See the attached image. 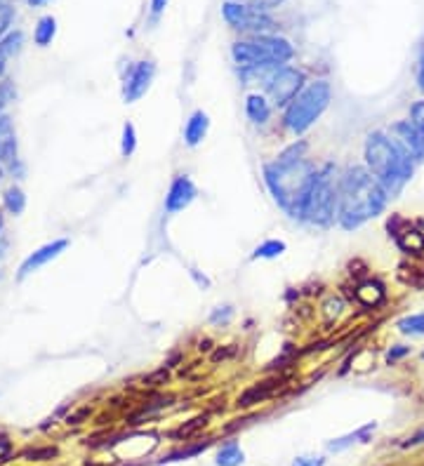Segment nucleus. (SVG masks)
<instances>
[{
  "mask_svg": "<svg viewBox=\"0 0 424 466\" xmlns=\"http://www.w3.org/2000/svg\"><path fill=\"white\" fill-rule=\"evenodd\" d=\"M293 466H326V457L304 455V457H297V459H295Z\"/></svg>",
  "mask_w": 424,
  "mask_h": 466,
  "instance_id": "31",
  "label": "nucleus"
},
{
  "mask_svg": "<svg viewBox=\"0 0 424 466\" xmlns=\"http://www.w3.org/2000/svg\"><path fill=\"white\" fill-rule=\"evenodd\" d=\"M417 85H420V90H424V55L420 57V66H417Z\"/></svg>",
  "mask_w": 424,
  "mask_h": 466,
  "instance_id": "37",
  "label": "nucleus"
},
{
  "mask_svg": "<svg viewBox=\"0 0 424 466\" xmlns=\"http://www.w3.org/2000/svg\"><path fill=\"white\" fill-rule=\"evenodd\" d=\"M316 174H319V167L307 158L295 160V163L274 160V163L264 165V181L269 191L283 210L297 219L302 205H304L307 195L316 181Z\"/></svg>",
  "mask_w": 424,
  "mask_h": 466,
  "instance_id": "3",
  "label": "nucleus"
},
{
  "mask_svg": "<svg viewBox=\"0 0 424 466\" xmlns=\"http://www.w3.org/2000/svg\"><path fill=\"white\" fill-rule=\"evenodd\" d=\"M335 174H338V170H335L333 163H326L319 170V174H316V181L300 212V219L304 224L326 228L338 217L340 179H335Z\"/></svg>",
  "mask_w": 424,
  "mask_h": 466,
  "instance_id": "4",
  "label": "nucleus"
},
{
  "mask_svg": "<svg viewBox=\"0 0 424 466\" xmlns=\"http://www.w3.org/2000/svg\"><path fill=\"white\" fill-rule=\"evenodd\" d=\"M410 116H413V123L420 127V132L424 134V101H417L413 109H410Z\"/></svg>",
  "mask_w": 424,
  "mask_h": 466,
  "instance_id": "32",
  "label": "nucleus"
},
{
  "mask_svg": "<svg viewBox=\"0 0 424 466\" xmlns=\"http://www.w3.org/2000/svg\"><path fill=\"white\" fill-rule=\"evenodd\" d=\"M207 127H210V118H207L205 111H196L191 118L186 120L184 125V141L186 146H198L200 141L205 139Z\"/></svg>",
  "mask_w": 424,
  "mask_h": 466,
  "instance_id": "14",
  "label": "nucleus"
},
{
  "mask_svg": "<svg viewBox=\"0 0 424 466\" xmlns=\"http://www.w3.org/2000/svg\"><path fill=\"white\" fill-rule=\"evenodd\" d=\"M422 358H424V351H422Z\"/></svg>",
  "mask_w": 424,
  "mask_h": 466,
  "instance_id": "42",
  "label": "nucleus"
},
{
  "mask_svg": "<svg viewBox=\"0 0 424 466\" xmlns=\"http://www.w3.org/2000/svg\"><path fill=\"white\" fill-rule=\"evenodd\" d=\"M43 3H47V0H29V5H33V8H38V5H43Z\"/></svg>",
  "mask_w": 424,
  "mask_h": 466,
  "instance_id": "38",
  "label": "nucleus"
},
{
  "mask_svg": "<svg viewBox=\"0 0 424 466\" xmlns=\"http://www.w3.org/2000/svg\"><path fill=\"white\" fill-rule=\"evenodd\" d=\"M408 354H410V347H401V344L399 347H392V351L387 354V363L389 365H394V363H399L401 358H406Z\"/></svg>",
  "mask_w": 424,
  "mask_h": 466,
  "instance_id": "33",
  "label": "nucleus"
},
{
  "mask_svg": "<svg viewBox=\"0 0 424 466\" xmlns=\"http://www.w3.org/2000/svg\"><path fill=\"white\" fill-rule=\"evenodd\" d=\"M165 5H167V0H151V12H153V17H158L160 12L165 10Z\"/></svg>",
  "mask_w": 424,
  "mask_h": 466,
  "instance_id": "36",
  "label": "nucleus"
},
{
  "mask_svg": "<svg viewBox=\"0 0 424 466\" xmlns=\"http://www.w3.org/2000/svg\"><path fill=\"white\" fill-rule=\"evenodd\" d=\"M153 76H156V64L153 62H137L132 66L123 85V99L127 104L144 97L146 90H149L153 83Z\"/></svg>",
  "mask_w": 424,
  "mask_h": 466,
  "instance_id": "9",
  "label": "nucleus"
},
{
  "mask_svg": "<svg viewBox=\"0 0 424 466\" xmlns=\"http://www.w3.org/2000/svg\"><path fill=\"white\" fill-rule=\"evenodd\" d=\"M356 299H359L363 306H377L380 302H385V287L380 283H363V285L356 290Z\"/></svg>",
  "mask_w": 424,
  "mask_h": 466,
  "instance_id": "17",
  "label": "nucleus"
},
{
  "mask_svg": "<svg viewBox=\"0 0 424 466\" xmlns=\"http://www.w3.org/2000/svg\"><path fill=\"white\" fill-rule=\"evenodd\" d=\"M24 457H31V459H52V457H57V450L55 448H47V450H31V452H26Z\"/></svg>",
  "mask_w": 424,
  "mask_h": 466,
  "instance_id": "34",
  "label": "nucleus"
},
{
  "mask_svg": "<svg viewBox=\"0 0 424 466\" xmlns=\"http://www.w3.org/2000/svg\"><path fill=\"white\" fill-rule=\"evenodd\" d=\"M221 15H224L226 24L231 26V29H238V31L259 33V31H271L274 26H276V22L266 15V12L255 10L252 5L233 3V0L224 3V8H221Z\"/></svg>",
  "mask_w": 424,
  "mask_h": 466,
  "instance_id": "8",
  "label": "nucleus"
},
{
  "mask_svg": "<svg viewBox=\"0 0 424 466\" xmlns=\"http://www.w3.org/2000/svg\"><path fill=\"white\" fill-rule=\"evenodd\" d=\"M396 242H399V247L403 252L408 254H422L424 252V233L420 228H413V226H406L403 231H396Z\"/></svg>",
  "mask_w": 424,
  "mask_h": 466,
  "instance_id": "15",
  "label": "nucleus"
},
{
  "mask_svg": "<svg viewBox=\"0 0 424 466\" xmlns=\"http://www.w3.org/2000/svg\"><path fill=\"white\" fill-rule=\"evenodd\" d=\"M8 3H10V0H0V10H5V8H8Z\"/></svg>",
  "mask_w": 424,
  "mask_h": 466,
  "instance_id": "40",
  "label": "nucleus"
},
{
  "mask_svg": "<svg viewBox=\"0 0 424 466\" xmlns=\"http://www.w3.org/2000/svg\"><path fill=\"white\" fill-rule=\"evenodd\" d=\"M304 153H307V141H295V144L288 146L285 151H283L276 160H281V163H295V160L307 158Z\"/></svg>",
  "mask_w": 424,
  "mask_h": 466,
  "instance_id": "25",
  "label": "nucleus"
},
{
  "mask_svg": "<svg viewBox=\"0 0 424 466\" xmlns=\"http://www.w3.org/2000/svg\"><path fill=\"white\" fill-rule=\"evenodd\" d=\"M281 0H250V5L255 10L264 12V10H271V8H278Z\"/></svg>",
  "mask_w": 424,
  "mask_h": 466,
  "instance_id": "35",
  "label": "nucleus"
},
{
  "mask_svg": "<svg viewBox=\"0 0 424 466\" xmlns=\"http://www.w3.org/2000/svg\"><path fill=\"white\" fill-rule=\"evenodd\" d=\"M278 387H281V382H278V380L252 384L250 389H245L243 394L238 396V408H252V405L269 401V398H271V396L276 394V389H278Z\"/></svg>",
  "mask_w": 424,
  "mask_h": 466,
  "instance_id": "13",
  "label": "nucleus"
},
{
  "mask_svg": "<svg viewBox=\"0 0 424 466\" xmlns=\"http://www.w3.org/2000/svg\"><path fill=\"white\" fill-rule=\"evenodd\" d=\"M283 252H285V242L283 240H266L255 250L252 257L255 259H274V257H281Z\"/></svg>",
  "mask_w": 424,
  "mask_h": 466,
  "instance_id": "21",
  "label": "nucleus"
},
{
  "mask_svg": "<svg viewBox=\"0 0 424 466\" xmlns=\"http://www.w3.org/2000/svg\"><path fill=\"white\" fill-rule=\"evenodd\" d=\"M205 424H207V417L200 415V417H196V420H191L188 424H184V427H179L177 431H174V436H177V438H191L200 427H205Z\"/></svg>",
  "mask_w": 424,
  "mask_h": 466,
  "instance_id": "27",
  "label": "nucleus"
},
{
  "mask_svg": "<svg viewBox=\"0 0 424 466\" xmlns=\"http://www.w3.org/2000/svg\"><path fill=\"white\" fill-rule=\"evenodd\" d=\"M0 228H3V219H0Z\"/></svg>",
  "mask_w": 424,
  "mask_h": 466,
  "instance_id": "41",
  "label": "nucleus"
},
{
  "mask_svg": "<svg viewBox=\"0 0 424 466\" xmlns=\"http://www.w3.org/2000/svg\"><path fill=\"white\" fill-rule=\"evenodd\" d=\"M3 69H5V57L0 55V76H3Z\"/></svg>",
  "mask_w": 424,
  "mask_h": 466,
  "instance_id": "39",
  "label": "nucleus"
},
{
  "mask_svg": "<svg viewBox=\"0 0 424 466\" xmlns=\"http://www.w3.org/2000/svg\"><path fill=\"white\" fill-rule=\"evenodd\" d=\"M392 137L413 155L415 163L424 160V134L420 132V127H417L413 120H399V123L392 127Z\"/></svg>",
  "mask_w": 424,
  "mask_h": 466,
  "instance_id": "11",
  "label": "nucleus"
},
{
  "mask_svg": "<svg viewBox=\"0 0 424 466\" xmlns=\"http://www.w3.org/2000/svg\"><path fill=\"white\" fill-rule=\"evenodd\" d=\"M207 445L210 443H198V445H193V448H188V450H179V452H172V455H167L163 462H174V459H184V457H193V455H198V452H203Z\"/></svg>",
  "mask_w": 424,
  "mask_h": 466,
  "instance_id": "28",
  "label": "nucleus"
},
{
  "mask_svg": "<svg viewBox=\"0 0 424 466\" xmlns=\"http://www.w3.org/2000/svg\"><path fill=\"white\" fill-rule=\"evenodd\" d=\"M55 33H57V22H55V17H43V19H40V22H38V26H36V43L45 47L47 43H52Z\"/></svg>",
  "mask_w": 424,
  "mask_h": 466,
  "instance_id": "20",
  "label": "nucleus"
},
{
  "mask_svg": "<svg viewBox=\"0 0 424 466\" xmlns=\"http://www.w3.org/2000/svg\"><path fill=\"white\" fill-rule=\"evenodd\" d=\"M366 165L368 172L385 186L392 195L408 184L415 170V160L394 137L385 132H370L366 139Z\"/></svg>",
  "mask_w": 424,
  "mask_h": 466,
  "instance_id": "2",
  "label": "nucleus"
},
{
  "mask_svg": "<svg viewBox=\"0 0 424 466\" xmlns=\"http://www.w3.org/2000/svg\"><path fill=\"white\" fill-rule=\"evenodd\" d=\"M10 139H15L12 137V123L8 116H0V146L8 144Z\"/></svg>",
  "mask_w": 424,
  "mask_h": 466,
  "instance_id": "30",
  "label": "nucleus"
},
{
  "mask_svg": "<svg viewBox=\"0 0 424 466\" xmlns=\"http://www.w3.org/2000/svg\"><path fill=\"white\" fill-rule=\"evenodd\" d=\"M22 40H24V36L19 31L17 33H8V38L0 40V55H3L5 59L12 57L15 52H19V47H22Z\"/></svg>",
  "mask_w": 424,
  "mask_h": 466,
  "instance_id": "26",
  "label": "nucleus"
},
{
  "mask_svg": "<svg viewBox=\"0 0 424 466\" xmlns=\"http://www.w3.org/2000/svg\"><path fill=\"white\" fill-rule=\"evenodd\" d=\"M243 450H240V445L236 441H229L221 445V450L217 452V466H240L243 464Z\"/></svg>",
  "mask_w": 424,
  "mask_h": 466,
  "instance_id": "18",
  "label": "nucleus"
},
{
  "mask_svg": "<svg viewBox=\"0 0 424 466\" xmlns=\"http://www.w3.org/2000/svg\"><path fill=\"white\" fill-rule=\"evenodd\" d=\"M333 99V87L328 80H316L309 83L297 97H295L285 109L283 123L293 134H304L316 120H319Z\"/></svg>",
  "mask_w": 424,
  "mask_h": 466,
  "instance_id": "6",
  "label": "nucleus"
},
{
  "mask_svg": "<svg viewBox=\"0 0 424 466\" xmlns=\"http://www.w3.org/2000/svg\"><path fill=\"white\" fill-rule=\"evenodd\" d=\"M134 148H137V132H134L132 123H125L123 125V141H120V153H123L125 158H130V155L134 153Z\"/></svg>",
  "mask_w": 424,
  "mask_h": 466,
  "instance_id": "24",
  "label": "nucleus"
},
{
  "mask_svg": "<svg viewBox=\"0 0 424 466\" xmlns=\"http://www.w3.org/2000/svg\"><path fill=\"white\" fill-rule=\"evenodd\" d=\"M389 193L377 181L368 167L352 165L340 177V202H338V221L342 228L354 231L366 221L375 219L387 207Z\"/></svg>",
  "mask_w": 424,
  "mask_h": 466,
  "instance_id": "1",
  "label": "nucleus"
},
{
  "mask_svg": "<svg viewBox=\"0 0 424 466\" xmlns=\"http://www.w3.org/2000/svg\"><path fill=\"white\" fill-rule=\"evenodd\" d=\"M245 113L255 125H264L271 118V106L262 94H248L245 99Z\"/></svg>",
  "mask_w": 424,
  "mask_h": 466,
  "instance_id": "16",
  "label": "nucleus"
},
{
  "mask_svg": "<svg viewBox=\"0 0 424 466\" xmlns=\"http://www.w3.org/2000/svg\"><path fill=\"white\" fill-rule=\"evenodd\" d=\"M373 431H375V424H368V427H363V429L356 431V434H349V436H345V438H338V441H330V443H328V450H330V452H342V450H347L352 443H366L368 436L373 434Z\"/></svg>",
  "mask_w": 424,
  "mask_h": 466,
  "instance_id": "19",
  "label": "nucleus"
},
{
  "mask_svg": "<svg viewBox=\"0 0 424 466\" xmlns=\"http://www.w3.org/2000/svg\"><path fill=\"white\" fill-rule=\"evenodd\" d=\"M304 90V73L295 66H278L266 76V92L276 106H288Z\"/></svg>",
  "mask_w": 424,
  "mask_h": 466,
  "instance_id": "7",
  "label": "nucleus"
},
{
  "mask_svg": "<svg viewBox=\"0 0 424 466\" xmlns=\"http://www.w3.org/2000/svg\"><path fill=\"white\" fill-rule=\"evenodd\" d=\"M66 247H69V240H64V238L52 240V242H47V245L38 247L36 252L26 257L24 264L19 266V278H26V276H31L33 271H38L40 266H45L47 261H52L55 257L62 254Z\"/></svg>",
  "mask_w": 424,
  "mask_h": 466,
  "instance_id": "12",
  "label": "nucleus"
},
{
  "mask_svg": "<svg viewBox=\"0 0 424 466\" xmlns=\"http://www.w3.org/2000/svg\"><path fill=\"white\" fill-rule=\"evenodd\" d=\"M196 195H198L196 184H193L186 174H177L170 184V191L165 195V212H170V214L181 212L184 207H188L196 200Z\"/></svg>",
  "mask_w": 424,
  "mask_h": 466,
  "instance_id": "10",
  "label": "nucleus"
},
{
  "mask_svg": "<svg viewBox=\"0 0 424 466\" xmlns=\"http://www.w3.org/2000/svg\"><path fill=\"white\" fill-rule=\"evenodd\" d=\"M231 316H233V309L231 306H219V309H214L212 311V316H210V323H229L231 321Z\"/></svg>",
  "mask_w": 424,
  "mask_h": 466,
  "instance_id": "29",
  "label": "nucleus"
},
{
  "mask_svg": "<svg viewBox=\"0 0 424 466\" xmlns=\"http://www.w3.org/2000/svg\"><path fill=\"white\" fill-rule=\"evenodd\" d=\"M5 207H8L10 214H22V212H24L26 198H24L22 188L12 186V188H8V191H5Z\"/></svg>",
  "mask_w": 424,
  "mask_h": 466,
  "instance_id": "22",
  "label": "nucleus"
},
{
  "mask_svg": "<svg viewBox=\"0 0 424 466\" xmlns=\"http://www.w3.org/2000/svg\"><path fill=\"white\" fill-rule=\"evenodd\" d=\"M233 62L240 69H276L290 62L295 50L285 38L278 36H257L252 40H238L231 47Z\"/></svg>",
  "mask_w": 424,
  "mask_h": 466,
  "instance_id": "5",
  "label": "nucleus"
},
{
  "mask_svg": "<svg viewBox=\"0 0 424 466\" xmlns=\"http://www.w3.org/2000/svg\"><path fill=\"white\" fill-rule=\"evenodd\" d=\"M399 330L403 335H424V313H415V316L401 318Z\"/></svg>",
  "mask_w": 424,
  "mask_h": 466,
  "instance_id": "23",
  "label": "nucleus"
}]
</instances>
